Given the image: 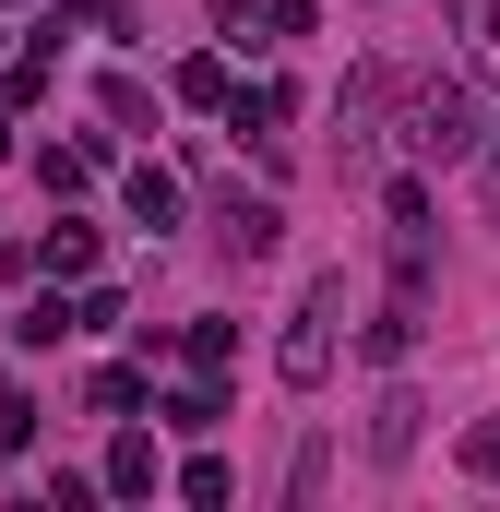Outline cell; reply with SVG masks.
I'll use <instances>...</instances> for the list:
<instances>
[{"instance_id":"cell-5","label":"cell","mask_w":500,"mask_h":512,"mask_svg":"<svg viewBox=\"0 0 500 512\" xmlns=\"http://www.w3.org/2000/svg\"><path fill=\"white\" fill-rule=\"evenodd\" d=\"M36 179H48V203L96 191V143H48V155H36Z\"/></svg>"},{"instance_id":"cell-6","label":"cell","mask_w":500,"mask_h":512,"mask_svg":"<svg viewBox=\"0 0 500 512\" xmlns=\"http://www.w3.org/2000/svg\"><path fill=\"white\" fill-rule=\"evenodd\" d=\"M453 36H465L477 72H500V0H453Z\"/></svg>"},{"instance_id":"cell-11","label":"cell","mask_w":500,"mask_h":512,"mask_svg":"<svg viewBox=\"0 0 500 512\" xmlns=\"http://www.w3.org/2000/svg\"><path fill=\"white\" fill-rule=\"evenodd\" d=\"M36 262H48V274H84V262H96V227H48V251H36Z\"/></svg>"},{"instance_id":"cell-2","label":"cell","mask_w":500,"mask_h":512,"mask_svg":"<svg viewBox=\"0 0 500 512\" xmlns=\"http://www.w3.org/2000/svg\"><path fill=\"white\" fill-rule=\"evenodd\" d=\"M405 143H417V155H441V167H465V155L489 143V120H477V96H465V84H417V96H405Z\"/></svg>"},{"instance_id":"cell-7","label":"cell","mask_w":500,"mask_h":512,"mask_svg":"<svg viewBox=\"0 0 500 512\" xmlns=\"http://www.w3.org/2000/svg\"><path fill=\"white\" fill-rule=\"evenodd\" d=\"M405 346H417V286H393V310L370 322V358H381V370H393Z\"/></svg>"},{"instance_id":"cell-14","label":"cell","mask_w":500,"mask_h":512,"mask_svg":"<svg viewBox=\"0 0 500 512\" xmlns=\"http://www.w3.org/2000/svg\"><path fill=\"white\" fill-rule=\"evenodd\" d=\"M179 346H191V370H227V358H239V334H227V322H191Z\"/></svg>"},{"instance_id":"cell-13","label":"cell","mask_w":500,"mask_h":512,"mask_svg":"<svg viewBox=\"0 0 500 512\" xmlns=\"http://www.w3.org/2000/svg\"><path fill=\"white\" fill-rule=\"evenodd\" d=\"M12 334H24V346H60V334H84V322H72V310H60V298H36V310H24V322H12Z\"/></svg>"},{"instance_id":"cell-8","label":"cell","mask_w":500,"mask_h":512,"mask_svg":"<svg viewBox=\"0 0 500 512\" xmlns=\"http://www.w3.org/2000/svg\"><path fill=\"white\" fill-rule=\"evenodd\" d=\"M131 215H143V227H179V179H167V167H131Z\"/></svg>"},{"instance_id":"cell-4","label":"cell","mask_w":500,"mask_h":512,"mask_svg":"<svg viewBox=\"0 0 500 512\" xmlns=\"http://www.w3.org/2000/svg\"><path fill=\"white\" fill-rule=\"evenodd\" d=\"M417 417H429V405H417L405 382L381 393V405H370V465H405V453H417Z\"/></svg>"},{"instance_id":"cell-3","label":"cell","mask_w":500,"mask_h":512,"mask_svg":"<svg viewBox=\"0 0 500 512\" xmlns=\"http://www.w3.org/2000/svg\"><path fill=\"white\" fill-rule=\"evenodd\" d=\"M274 227H286V215H274L262 191H215V239H227V251H274Z\"/></svg>"},{"instance_id":"cell-10","label":"cell","mask_w":500,"mask_h":512,"mask_svg":"<svg viewBox=\"0 0 500 512\" xmlns=\"http://www.w3.org/2000/svg\"><path fill=\"white\" fill-rule=\"evenodd\" d=\"M108 489H120V501L155 489V441H120V453H108Z\"/></svg>"},{"instance_id":"cell-1","label":"cell","mask_w":500,"mask_h":512,"mask_svg":"<svg viewBox=\"0 0 500 512\" xmlns=\"http://www.w3.org/2000/svg\"><path fill=\"white\" fill-rule=\"evenodd\" d=\"M334 322H346V274H310V286H298V310H286V346H274V370H286L298 393L334 370Z\"/></svg>"},{"instance_id":"cell-9","label":"cell","mask_w":500,"mask_h":512,"mask_svg":"<svg viewBox=\"0 0 500 512\" xmlns=\"http://www.w3.org/2000/svg\"><path fill=\"white\" fill-rule=\"evenodd\" d=\"M215 417H227V393H215V382H191V393H167V429H191V441H203V429H215Z\"/></svg>"},{"instance_id":"cell-12","label":"cell","mask_w":500,"mask_h":512,"mask_svg":"<svg viewBox=\"0 0 500 512\" xmlns=\"http://www.w3.org/2000/svg\"><path fill=\"white\" fill-rule=\"evenodd\" d=\"M274 120H286V84H250V96H239V131H250V143H274Z\"/></svg>"},{"instance_id":"cell-15","label":"cell","mask_w":500,"mask_h":512,"mask_svg":"<svg viewBox=\"0 0 500 512\" xmlns=\"http://www.w3.org/2000/svg\"><path fill=\"white\" fill-rule=\"evenodd\" d=\"M477 203H489V227H500V120H489V143H477Z\"/></svg>"}]
</instances>
